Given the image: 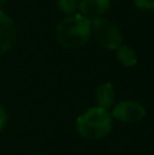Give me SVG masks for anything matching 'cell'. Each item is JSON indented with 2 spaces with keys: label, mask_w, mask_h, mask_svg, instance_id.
<instances>
[{
  "label": "cell",
  "mask_w": 154,
  "mask_h": 155,
  "mask_svg": "<svg viewBox=\"0 0 154 155\" xmlns=\"http://www.w3.org/2000/svg\"><path fill=\"white\" fill-rule=\"evenodd\" d=\"M92 38V21L82 14L67 15L56 27V41L62 48L78 49Z\"/></svg>",
  "instance_id": "cell-1"
},
{
  "label": "cell",
  "mask_w": 154,
  "mask_h": 155,
  "mask_svg": "<svg viewBox=\"0 0 154 155\" xmlns=\"http://www.w3.org/2000/svg\"><path fill=\"white\" fill-rule=\"evenodd\" d=\"M113 127L111 112L98 106L85 110L76 118V131L87 140H101L108 136Z\"/></svg>",
  "instance_id": "cell-2"
},
{
  "label": "cell",
  "mask_w": 154,
  "mask_h": 155,
  "mask_svg": "<svg viewBox=\"0 0 154 155\" xmlns=\"http://www.w3.org/2000/svg\"><path fill=\"white\" fill-rule=\"evenodd\" d=\"M92 35H94L100 46L106 51H116L123 44L120 29L112 21L104 16L92 21Z\"/></svg>",
  "instance_id": "cell-3"
},
{
  "label": "cell",
  "mask_w": 154,
  "mask_h": 155,
  "mask_svg": "<svg viewBox=\"0 0 154 155\" xmlns=\"http://www.w3.org/2000/svg\"><path fill=\"white\" fill-rule=\"evenodd\" d=\"M111 116L113 120H117L124 124H132L143 120L146 116V107L138 101L124 99L120 101L112 107Z\"/></svg>",
  "instance_id": "cell-4"
},
{
  "label": "cell",
  "mask_w": 154,
  "mask_h": 155,
  "mask_svg": "<svg viewBox=\"0 0 154 155\" xmlns=\"http://www.w3.org/2000/svg\"><path fill=\"white\" fill-rule=\"evenodd\" d=\"M16 41V26L10 15L0 10V56L5 54Z\"/></svg>",
  "instance_id": "cell-5"
},
{
  "label": "cell",
  "mask_w": 154,
  "mask_h": 155,
  "mask_svg": "<svg viewBox=\"0 0 154 155\" xmlns=\"http://www.w3.org/2000/svg\"><path fill=\"white\" fill-rule=\"evenodd\" d=\"M111 7V0H79V14L93 21L102 18Z\"/></svg>",
  "instance_id": "cell-6"
},
{
  "label": "cell",
  "mask_w": 154,
  "mask_h": 155,
  "mask_svg": "<svg viewBox=\"0 0 154 155\" xmlns=\"http://www.w3.org/2000/svg\"><path fill=\"white\" fill-rule=\"evenodd\" d=\"M115 98H116V91L111 82H105L97 87L94 93L95 99V106L102 107V109L109 110L115 104Z\"/></svg>",
  "instance_id": "cell-7"
},
{
  "label": "cell",
  "mask_w": 154,
  "mask_h": 155,
  "mask_svg": "<svg viewBox=\"0 0 154 155\" xmlns=\"http://www.w3.org/2000/svg\"><path fill=\"white\" fill-rule=\"evenodd\" d=\"M116 59L123 67L126 68H132L138 64V53L135 52V49H132L128 45H120L116 49Z\"/></svg>",
  "instance_id": "cell-8"
},
{
  "label": "cell",
  "mask_w": 154,
  "mask_h": 155,
  "mask_svg": "<svg viewBox=\"0 0 154 155\" xmlns=\"http://www.w3.org/2000/svg\"><path fill=\"white\" fill-rule=\"evenodd\" d=\"M57 7L59 10L67 15H72L78 11V5H79V0H56Z\"/></svg>",
  "instance_id": "cell-9"
},
{
  "label": "cell",
  "mask_w": 154,
  "mask_h": 155,
  "mask_svg": "<svg viewBox=\"0 0 154 155\" xmlns=\"http://www.w3.org/2000/svg\"><path fill=\"white\" fill-rule=\"evenodd\" d=\"M136 8L142 11H152L154 10V0H132Z\"/></svg>",
  "instance_id": "cell-10"
},
{
  "label": "cell",
  "mask_w": 154,
  "mask_h": 155,
  "mask_svg": "<svg viewBox=\"0 0 154 155\" xmlns=\"http://www.w3.org/2000/svg\"><path fill=\"white\" fill-rule=\"evenodd\" d=\"M5 124H7V112H5L4 106L0 104V132L4 129Z\"/></svg>",
  "instance_id": "cell-11"
},
{
  "label": "cell",
  "mask_w": 154,
  "mask_h": 155,
  "mask_svg": "<svg viewBox=\"0 0 154 155\" xmlns=\"http://www.w3.org/2000/svg\"><path fill=\"white\" fill-rule=\"evenodd\" d=\"M5 3H7V0H0V8H2L3 5L5 4Z\"/></svg>",
  "instance_id": "cell-12"
},
{
  "label": "cell",
  "mask_w": 154,
  "mask_h": 155,
  "mask_svg": "<svg viewBox=\"0 0 154 155\" xmlns=\"http://www.w3.org/2000/svg\"><path fill=\"white\" fill-rule=\"evenodd\" d=\"M33 155H45V154H33Z\"/></svg>",
  "instance_id": "cell-13"
}]
</instances>
